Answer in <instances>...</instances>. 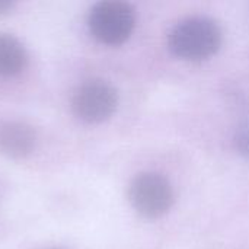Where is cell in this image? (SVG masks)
Here are the masks:
<instances>
[{
	"label": "cell",
	"instance_id": "3957f363",
	"mask_svg": "<svg viewBox=\"0 0 249 249\" xmlns=\"http://www.w3.org/2000/svg\"><path fill=\"white\" fill-rule=\"evenodd\" d=\"M128 198L139 214L159 219L172 209L175 196L168 178L156 172H142L131 181Z\"/></svg>",
	"mask_w": 249,
	"mask_h": 249
},
{
	"label": "cell",
	"instance_id": "5b68a950",
	"mask_svg": "<svg viewBox=\"0 0 249 249\" xmlns=\"http://www.w3.org/2000/svg\"><path fill=\"white\" fill-rule=\"evenodd\" d=\"M36 136L31 125L20 121L0 123V152L9 158L20 159L35 147Z\"/></svg>",
	"mask_w": 249,
	"mask_h": 249
},
{
	"label": "cell",
	"instance_id": "7a4b0ae2",
	"mask_svg": "<svg viewBox=\"0 0 249 249\" xmlns=\"http://www.w3.org/2000/svg\"><path fill=\"white\" fill-rule=\"evenodd\" d=\"M134 25V7L125 1H99L89 13V28L92 35L107 45H120L125 42L131 36Z\"/></svg>",
	"mask_w": 249,
	"mask_h": 249
},
{
	"label": "cell",
	"instance_id": "6da1fadb",
	"mask_svg": "<svg viewBox=\"0 0 249 249\" xmlns=\"http://www.w3.org/2000/svg\"><path fill=\"white\" fill-rule=\"evenodd\" d=\"M223 34L219 23L209 16H188L168 34V47L179 58L203 61L213 57L222 47Z\"/></svg>",
	"mask_w": 249,
	"mask_h": 249
},
{
	"label": "cell",
	"instance_id": "277c9868",
	"mask_svg": "<svg viewBox=\"0 0 249 249\" xmlns=\"http://www.w3.org/2000/svg\"><path fill=\"white\" fill-rule=\"evenodd\" d=\"M74 114L86 123L107 121L117 109L118 92L107 80L92 79L85 82L73 96Z\"/></svg>",
	"mask_w": 249,
	"mask_h": 249
},
{
	"label": "cell",
	"instance_id": "8992f818",
	"mask_svg": "<svg viewBox=\"0 0 249 249\" xmlns=\"http://www.w3.org/2000/svg\"><path fill=\"white\" fill-rule=\"evenodd\" d=\"M26 51L12 35L0 34V76H13L26 66Z\"/></svg>",
	"mask_w": 249,
	"mask_h": 249
},
{
	"label": "cell",
	"instance_id": "52a82bcc",
	"mask_svg": "<svg viewBox=\"0 0 249 249\" xmlns=\"http://www.w3.org/2000/svg\"><path fill=\"white\" fill-rule=\"evenodd\" d=\"M10 7H12V1H7V0H0V13H4V12H7Z\"/></svg>",
	"mask_w": 249,
	"mask_h": 249
}]
</instances>
